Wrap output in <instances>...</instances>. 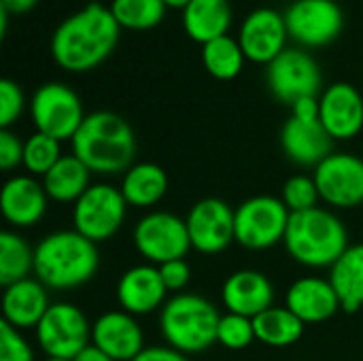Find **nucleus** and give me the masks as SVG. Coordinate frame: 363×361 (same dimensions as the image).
<instances>
[{
  "label": "nucleus",
  "mask_w": 363,
  "mask_h": 361,
  "mask_svg": "<svg viewBox=\"0 0 363 361\" xmlns=\"http://www.w3.org/2000/svg\"><path fill=\"white\" fill-rule=\"evenodd\" d=\"M291 213L281 198L253 196L234 215L236 243L249 251H266L285 240Z\"/></svg>",
  "instance_id": "423d86ee"
},
{
  "label": "nucleus",
  "mask_w": 363,
  "mask_h": 361,
  "mask_svg": "<svg viewBox=\"0 0 363 361\" xmlns=\"http://www.w3.org/2000/svg\"><path fill=\"white\" fill-rule=\"evenodd\" d=\"M6 26H9V13L4 9H0V36L6 34Z\"/></svg>",
  "instance_id": "37998d69"
},
{
  "label": "nucleus",
  "mask_w": 363,
  "mask_h": 361,
  "mask_svg": "<svg viewBox=\"0 0 363 361\" xmlns=\"http://www.w3.org/2000/svg\"><path fill=\"white\" fill-rule=\"evenodd\" d=\"M234 215L236 211L219 198H204L196 202L185 217L191 249L204 255L225 251L232 243H236Z\"/></svg>",
  "instance_id": "4468645a"
},
{
  "label": "nucleus",
  "mask_w": 363,
  "mask_h": 361,
  "mask_svg": "<svg viewBox=\"0 0 363 361\" xmlns=\"http://www.w3.org/2000/svg\"><path fill=\"white\" fill-rule=\"evenodd\" d=\"M319 113H321V106H319V98H315V96L302 98L291 104V117H298L304 121H317Z\"/></svg>",
  "instance_id": "ea45409f"
},
{
  "label": "nucleus",
  "mask_w": 363,
  "mask_h": 361,
  "mask_svg": "<svg viewBox=\"0 0 363 361\" xmlns=\"http://www.w3.org/2000/svg\"><path fill=\"white\" fill-rule=\"evenodd\" d=\"M30 117L36 132L60 143L72 140L85 121V109L77 91L64 83H45L30 98Z\"/></svg>",
  "instance_id": "0eeeda50"
},
{
  "label": "nucleus",
  "mask_w": 363,
  "mask_h": 361,
  "mask_svg": "<svg viewBox=\"0 0 363 361\" xmlns=\"http://www.w3.org/2000/svg\"><path fill=\"white\" fill-rule=\"evenodd\" d=\"M283 15L289 38L304 49L334 43L345 28V13L336 0H294Z\"/></svg>",
  "instance_id": "f8f14e48"
},
{
  "label": "nucleus",
  "mask_w": 363,
  "mask_h": 361,
  "mask_svg": "<svg viewBox=\"0 0 363 361\" xmlns=\"http://www.w3.org/2000/svg\"><path fill=\"white\" fill-rule=\"evenodd\" d=\"M230 26H232L230 0H191L183 9V30L191 40L200 45L225 36Z\"/></svg>",
  "instance_id": "b1692460"
},
{
  "label": "nucleus",
  "mask_w": 363,
  "mask_h": 361,
  "mask_svg": "<svg viewBox=\"0 0 363 361\" xmlns=\"http://www.w3.org/2000/svg\"><path fill=\"white\" fill-rule=\"evenodd\" d=\"M319 121L332 140H351L363 130V98L351 83H334L319 96Z\"/></svg>",
  "instance_id": "dca6fc26"
},
{
  "label": "nucleus",
  "mask_w": 363,
  "mask_h": 361,
  "mask_svg": "<svg viewBox=\"0 0 363 361\" xmlns=\"http://www.w3.org/2000/svg\"><path fill=\"white\" fill-rule=\"evenodd\" d=\"M321 202L332 209L363 204V160L353 153H330L313 172Z\"/></svg>",
  "instance_id": "ddd939ff"
},
{
  "label": "nucleus",
  "mask_w": 363,
  "mask_h": 361,
  "mask_svg": "<svg viewBox=\"0 0 363 361\" xmlns=\"http://www.w3.org/2000/svg\"><path fill=\"white\" fill-rule=\"evenodd\" d=\"M72 361H115L113 357H108L104 351H100L98 347H94V345H89V347H85L77 357Z\"/></svg>",
  "instance_id": "79ce46f5"
},
{
  "label": "nucleus",
  "mask_w": 363,
  "mask_h": 361,
  "mask_svg": "<svg viewBox=\"0 0 363 361\" xmlns=\"http://www.w3.org/2000/svg\"><path fill=\"white\" fill-rule=\"evenodd\" d=\"M21 164H23V140L11 130H0V168L11 172Z\"/></svg>",
  "instance_id": "4c0bfd02"
},
{
  "label": "nucleus",
  "mask_w": 363,
  "mask_h": 361,
  "mask_svg": "<svg viewBox=\"0 0 363 361\" xmlns=\"http://www.w3.org/2000/svg\"><path fill=\"white\" fill-rule=\"evenodd\" d=\"M330 283L345 313H357L363 306V243L349 245L340 260L330 268Z\"/></svg>",
  "instance_id": "a878e982"
},
{
  "label": "nucleus",
  "mask_w": 363,
  "mask_h": 361,
  "mask_svg": "<svg viewBox=\"0 0 363 361\" xmlns=\"http://www.w3.org/2000/svg\"><path fill=\"white\" fill-rule=\"evenodd\" d=\"M34 272V249L13 230L0 234V283L4 287L30 279Z\"/></svg>",
  "instance_id": "c85d7f7f"
},
{
  "label": "nucleus",
  "mask_w": 363,
  "mask_h": 361,
  "mask_svg": "<svg viewBox=\"0 0 363 361\" xmlns=\"http://www.w3.org/2000/svg\"><path fill=\"white\" fill-rule=\"evenodd\" d=\"M157 268H160V274H162V281H164L168 294H174V296L183 294V289L191 281V268H189L187 260H174V262L162 264Z\"/></svg>",
  "instance_id": "e433bc0d"
},
{
  "label": "nucleus",
  "mask_w": 363,
  "mask_h": 361,
  "mask_svg": "<svg viewBox=\"0 0 363 361\" xmlns=\"http://www.w3.org/2000/svg\"><path fill=\"white\" fill-rule=\"evenodd\" d=\"M266 83L272 96L291 106L302 98H319L323 94V74L315 57L306 49L287 47L266 66Z\"/></svg>",
  "instance_id": "9d476101"
},
{
  "label": "nucleus",
  "mask_w": 363,
  "mask_h": 361,
  "mask_svg": "<svg viewBox=\"0 0 363 361\" xmlns=\"http://www.w3.org/2000/svg\"><path fill=\"white\" fill-rule=\"evenodd\" d=\"M164 2H166V6H170V9H181V11H183L191 0H164Z\"/></svg>",
  "instance_id": "c03bdc74"
},
{
  "label": "nucleus",
  "mask_w": 363,
  "mask_h": 361,
  "mask_svg": "<svg viewBox=\"0 0 363 361\" xmlns=\"http://www.w3.org/2000/svg\"><path fill=\"white\" fill-rule=\"evenodd\" d=\"M281 147L294 164L317 168L332 153V136L319 119L304 121L289 115L281 130Z\"/></svg>",
  "instance_id": "4be33fe9"
},
{
  "label": "nucleus",
  "mask_w": 363,
  "mask_h": 361,
  "mask_svg": "<svg viewBox=\"0 0 363 361\" xmlns=\"http://www.w3.org/2000/svg\"><path fill=\"white\" fill-rule=\"evenodd\" d=\"M38 0H0V9H4L9 15H28Z\"/></svg>",
  "instance_id": "a19ab883"
},
{
  "label": "nucleus",
  "mask_w": 363,
  "mask_h": 361,
  "mask_svg": "<svg viewBox=\"0 0 363 361\" xmlns=\"http://www.w3.org/2000/svg\"><path fill=\"white\" fill-rule=\"evenodd\" d=\"M128 206L134 209H153L162 202L168 191V174L162 166L151 162L134 164L128 172H123L119 185Z\"/></svg>",
  "instance_id": "393cba45"
},
{
  "label": "nucleus",
  "mask_w": 363,
  "mask_h": 361,
  "mask_svg": "<svg viewBox=\"0 0 363 361\" xmlns=\"http://www.w3.org/2000/svg\"><path fill=\"white\" fill-rule=\"evenodd\" d=\"M49 289L38 279H23L2 294V321L15 330H36L49 311Z\"/></svg>",
  "instance_id": "5701e85b"
},
{
  "label": "nucleus",
  "mask_w": 363,
  "mask_h": 361,
  "mask_svg": "<svg viewBox=\"0 0 363 361\" xmlns=\"http://www.w3.org/2000/svg\"><path fill=\"white\" fill-rule=\"evenodd\" d=\"M283 245L294 262L319 270L332 268L340 260L349 249V234L332 211L317 206L291 215Z\"/></svg>",
  "instance_id": "20e7f679"
},
{
  "label": "nucleus",
  "mask_w": 363,
  "mask_h": 361,
  "mask_svg": "<svg viewBox=\"0 0 363 361\" xmlns=\"http://www.w3.org/2000/svg\"><path fill=\"white\" fill-rule=\"evenodd\" d=\"M43 361H70V360H55V357H47V360Z\"/></svg>",
  "instance_id": "a18cd8bd"
},
{
  "label": "nucleus",
  "mask_w": 363,
  "mask_h": 361,
  "mask_svg": "<svg viewBox=\"0 0 363 361\" xmlns=\"http://www.w3.org/2000/svg\"><path fill=\"white\" fill-rule=\"evenodd\" d=\"M255 326L253 319L242 317V315H234V313H225L221 315L219 321V330H217V343L230 351H242L247 347H251L255 343Z\"/></svg>",
  "instance_id": "72a5a7b5"
},
{
  "label": "nucleus",
  "mask_w": 363,
  "mask_h": 361,
  "mask_svg": "<svg viewBox=\"0 0 363 361\" xmlns=\"http://www.w3.org/2000/svg\"><path fill=\"white\" fill-rule=\"evenodd\" d=\"M98 268V245L77 230L51 232L34 247V274L47 289H77L89 283Z\"/></svg>",
  "instance_id": "7ed1b4c3"
},
{
  "label": "nucleus",
  "mask_w": 363,
  "mask_h": 361,
  "mask_svg": "<svg viewBox=\"0 0 363 361\" xmlns=\"http://www.w3.org/2000/svg\"><path fill=\"white\" fill-rule=\"evenodd\" d=\"M245 51L236 38L230 34L219 36L206 45H202V64L206 72L219 81H232L236 79L245 68Z\"/></svg>",
  "instance_id": "c756f323"
},
{
  "label": "nucleus",
  "mask_w": 363,
  "mask_h": 361,
  "mask_svg": "<svg viewBox=\"0 0 363 361\" xmlns=\"http://www.w3.org/2000/svg\"><path fill=\"white\" fill-rule=\"evenodd\" d=\"M34 332L43 353L55 360L72 361L91 345V323L87 315L70 302L51 304Z\"/></svg>",
  "instance_id": "1a4fd4ad"
},
{
  "label": "nucleus",
  "mask_w": 363,
  "mask_h": 361,
  "mask_svg": "<svg viewBox=\"0 0 363 361\" xmlns=\"http://www.w3.org/2000/svg\"><path fill=\"white\" fill-rule=\"evenodd\" d=\"M134 247L153 266L185 260L191 249L187 223L174 213L151 211L134 228Z\"/></svg>",
  "instance_id": "9b49d317"
},
{
  "label": "nucleus",
  "mask_w": 363,
  "mask_h": 361,
  "mask_svg": "<svg viewBox=\"0 0 363 361\" xmlns=\"http://www.w3.org/2000/svg\"><path fill=\"white\" fill-rule=\"evenodd\" d=\"M91 345L115 361H132L145 349V334L134 315L108 311L91 323Z\"/></svg>",
  "instance_id": "6ab92c4d"
},
{
  "label": "nucleus",
  "mask_w": 363,
  "mask_h": 361,
  "mask_svg": "<svg viewBox=\"0 0 363 361\" xmlns=\"http://www.w3.org/2000/svg\"><path fill=\"white\" fill-rule=\"evenodd\" d=\"M253 326L257 343L272 349H285L296 345L306 330V323H302L287 306H272L264 311L253 319Z\"/></svg>",
  "instance_id": "cd10ccee"
},
{
  "label": "nucleus",
  "mask_w": 363,
  "mask_h": 361,
  "mask_svg": "<svg viewBox=\"0 0 363 361\" xmlns=\"http://www.w3.org/2000/svg\"><path fill=\"white\" fill-rule=\"evenodd\" d=\"M285 306L306 326L323 323L342 311L330 279L321 277H302L294 281L287 289Z\"/></svg>",
  "instance_id": "412c9836"
},
{
  "label": "nucleus",
  "mask_w": 363,
  "mask_h": 361,
  "mask_svg": "<svg viewBox=\"0 0 363 361\" xmlns=\"http://www.w3.org/2000/svg\"><path fill=\"white\" fill-rule=\"evenodd\" d=\"M108 9L121 30L147 32L162 23L168 6L164 0H111Z\"/></svg>",
  "instance_id": "7c9ffc66"
},
{
  "label": "nucleus",
  "mask_w": 363,
  "mask_h": 361,
  "mask_svg": "<svg viewBox=\"0 0 363 361\" xmlns=\"http://www.w3.org/2000/svg\"><path fill=\"white\" fill-rule=\"evenodd\" d=\"M221 302L228 313L255 319L274 306V285L259 270H236L221 287Z\"/></svg>",
  "instance_id": "aec40b11"
},
{
  "label": "nucleus",
  "mask_w": 363,
  "mask_h": 361,
  "mask_svg": "<svg viewBox=\"0 0 363 361\" xmlns=\"http://www.w3.org/2000/svg\"><path fill=\"white\" fill-rule=\"evenodd\" d=\"M117 302L121 311L134 317L162 311L168 302V289L162 281L160 268L153 264H140L125 270L117 283Z\"/></svg>",
  "instance_id": "a211bd4d"
},
{
  "label": "nucleus",
  "mask_w": 363,
  "mask_h": 361,
  "mask_svg": "<svg viewBox=\"0 0 363 361\" xmlns=\"http://www.w3.org/2000/svg\"><path fill=\"white\" fill-rule=\"evenodd\" d=\"M60 145H62L60 140L40 132H34L32 136H28L23 140V164H21L26 172L43 179L62 160Z\"/></svg>",
  "instance_id": "2f4dec72"
},
{
  "label": "nucleus",
  "mask_w": 363,
  "mask_h": 361,
  "mask_svg": "<svg viewBox=\"0 0 363 361\" xmlns=\"http://www.w3.org/2000/svg\"><path fill=\"white\" fill-rule=\"evenodd\" d=\"M0 361H34V349L21 330H15L6 321L0 323Z\"/></svg>",
  "instance_id": "c9c22d12"
},
{
  "label": "nucleus",
  "mask_w": 363,
  "mask_h": 361,
  "mask_svg": "<svg viewBox=\"0 0 363 361\" xmlns=\"http://www.w3.org/2000/svg\"><path fill=\"white\" fill-rule=\"evenodd\" d=\"M132 361H189L187 355L181 351L168 347V345H155V347H145Z\"/></svg>",
  "instance_id": "58836bf2"
},
{
  "label": "nucleus",
  "mask_w": 363,
  "mask_h": 361,
  "mask_svg": "<svg viewBox=\"0 0 363 361\" xmlns=\"http://www.w3.org/2000/svg\"><path fill=\"white\" fill-rule=\"evenodd\" d=\"M128 209L130 206L119 187L111 183H94L72 204V230L100 245L121 230Z\"/></svg>",
  "instance_id": "6e6552de"
},
{
  "label": "nucleus",
  "mask_w": 363,
  "mask_h": 361,
  "mask_svg": "<svg viewBox=\"0 0 363 361\" xmlns=\"http://www.w3.org/2000/svg\"><path fill=\"white\" fill-rule=\"evenodd\" d=\"M72 155H77L91 174L115 177L128 172L136 157V136L132 126L113 111H94L74 134Z\"/></svg>",
  "instance_id": "f03ea898"
},
{
  "label": "nucleus",
  "mask_w": 363,
  "mask_h": 361,
  "mask_svg": "<svg viewBox=\"0 0 363 361\" xmlns=\"http://www.w3.org/2000/svg\"><path fill=\"white\" fill-rule=\"evenodd\" d=\"M47 204L49 196L43 181H36L32 174H15L2 185L0 211L11 228L26 230L40 223L47 213Z\"/></svg>",
  "instance_id": "f3484780"
},
{
  "label": "nucleus",
  "mask_w": 363,
  "mask_h": 361,
  "mask_svg": "<svg viewBox=\"0 0 363 361\" xmlns=\"http://www.w3.org/2000/svg\"><path fill=\"white\" fill-rule=\"evenodd\" d=\"M23 109H26V96L21 87L11 79H2L0 81V128L11 130V126L21 117Z\"/></svg>",
  "instance_id": "f704fd0d"
},
{
  "label": "nucleus",
  "mask_w": 363,
  "mask_h": 361,
  "mask_svg": "<svg viewBox=\"0 0 363 361\" xmlns=\"http://www.w3.org/2000/svg\"><path fill=\"white\" fill-rule=\"evenodd\" d=\"M281 200L294 215V213H304V211L317 209L321 202V196H319V189H317V183L313 177L296 174L285 181Z\"/></svg>",
  "instance_id": "473e14b6"
},
{
  "label": "nucleus",
  "mask_w": 363,
  "mask_h": 361,
  "mask_svg": "<svg viewBox=\"0 0 363 361\" xmlns=\"http://www.w3.org/2000/svg\"><path fill=\"white\" fill-rule=\"evenodd\" d=\"M119 36L121 26L111 9L100 2H89L55 28L49 49L60 68L68 72H87L108 60Z\"/></svg>",
  "instance_id": "f257e3e1"
},
{
  "label": "nucleus",
  "mask_w": 363,
  "mask_h": 361,
  "mask_svg": "<svg viewBox=\"0 0 363 361\" xmlns=\"http://www.w3.org/2000/svg\"><path fill=\"white\" fill-rule=\"evenodd\" d=\"M287 23L285 15L262 6L251 11L240 23L238 43L245 51V57L255 64H270L287 49Z\"/></svg>",
  "instance_id": "2eb2a0df"
},
{
  "label": "nucleus",
  "mask_w": 363,
  "mask_h": 361,
  "mask_svg": "<svg viewBox=\"0 0 363 361\" xmlns=\"http://www.w3.org/2000/svg\"><path fill=\"white\" fill-rule=\"evenodd\" d=\"M43 187L49 200L74 204L91 187V172L77 155H62V160L43 177Z\"/></svg>",
  "instance_id": "bb28decb"
},
{
  "label": "nucleus",
  "mask_w": 363,
  "mask_h": 361,
  "mask_svg": "<svg viewBox=\"0 0 363 361\" xmlns=\"http://www.w3.org/2000/svg\"><path fill=\"white\" fill-rule=\"evenodd\" d=\"M221 315L217 306L198 294H177L160 311V332L168 347L194 355L217 345Z\"/></svg>",
  "instance_id": "39448f33"
}]
</instances>
